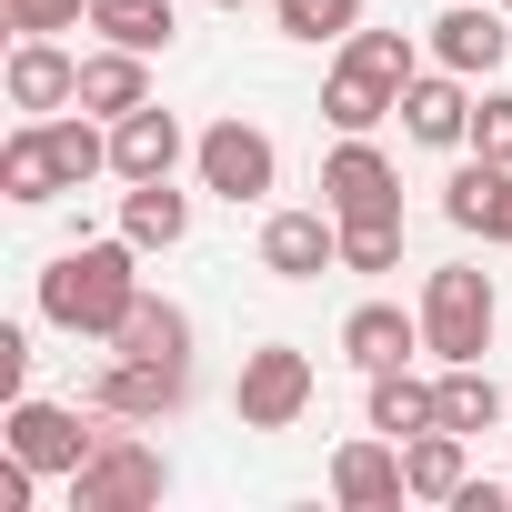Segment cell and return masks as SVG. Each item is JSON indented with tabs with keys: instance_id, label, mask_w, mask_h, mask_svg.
<instances>
[{
	"instance_id": "cell-17",
	"label": "cell",
	"mask_w": 512,
	"mask_h": 512,
	"mask_svg": "<svg viewBox=\"0 0 512 512\" xmlns=\"http://www.w3.org/2000/svg\"><path fill=\"white\" fill-rule=\"evenodd\" d=\"M141 101H151V51H121V41L81 51V111L121 121V111H141Z\"/></svg>"
},
{
	"instance_id": "cell-31",
	"label": "cell",
	"mask_w": 512,
	"mask_h": 512,
	"mask_svg": "<svg viewBox=\"0 0 512 512\" xmlns=\"http://www.w3.org/2000/svg\"><path fill=\"white\" fill-rule=\"evenodd\" d=\"M21 392H31V332L0 322V402H21Z\"/></svg>"
},
{
	"instance_id": "cell-18",
	"label": "cell",
	"mask_w": 512,
	"mask_h": 512,
	"mask_svg": "<svg viewBox=\"0 0 512 512\" xmlns=\"http://www.w3.org/2000/svg\"><path fill=\"white\" fill-rule=\"evenodd\" d=\"M0 191H11L21 211H41V201L71 191V181H61V151H51V121H21L11 141H0Z\"/></svg>"
},
{
	"instance_id": "cell-24",
	"label": "cell",
	"mask_w": 512,
	"mask_h": 512,
	"mask_svg": "<svg viewBox=\"0 0 512 512\" xmlns=\"http://www.w3.org/2000/svg\"><path fill=\"white\" fill-rule=\"evenodd\" d=\"M342 71H362V81H382V91L402 101L412 71H422V51H412V31H372V21H362V31L342 41Z\"/></svg>"
},
{
	"instance_id": "cell-2",
	"label": "cell",
	"mask_w": 512,
	"mask_h": 512,
	"mask_svg": "<svg viewBox=\"0 0 512 512\" xmlns=\"http://www.w3.org/2000/svg\"><path fill=\"white\" fill-rule=\"evenodd\" d=\"M492 322H502L492 272L452 262V272L422 282V352H432V362H482V352H492Z\"/></svg>"
},
{
	"instance_id": "cell-11",
	"label": "cell",
	"mask_w": 512,
	"mask_h": 512,
	"mask_svg": "<svg viewBox=\"0 0 512 512\" xmlns=\"http://www.w3.org/2000/svg\"><path fill=\"white\" fill-rule=\"evenodd\" d=\"M181 161H191V131H181L161 101H141V111L111 121V181H171Z\"/></svg>"
},
{
	"instance_id": "cell-5",
	"label": "cell",
	"mask_w": 512,
	"mask_h": 512,
	"mask_svg": "<svg viewBox=\"0 0 512 512\" xmlns=\"http://www.w3.org/2000/svg\"><path fill=\"white\" fill-rule=\"evenodd\" d=\"M312 392H322L312 352H302V342H262V352H241L231 412H241V432H292V422L312 412Z\"/></svg>"
},
{
	"instance_id": "cell-16",
	"label": "cell",
	"mask_w": 512,
	"mask_h": 512,
	"mask_svg": "<svg viewBox=\"0 0 512 512\" xmlns=\"http://www.w3.org/2000/svg\"><path fill=\"white\" fill-rule=\"evenodd\" d=\"M422 352V312H402V302H362L352 322H342V362L372 382V372H392V362H412Z\"/></svg>"
},
{
	"instance_id": "cell-27",
	"label": "cell",
	"mask_w": 512,
	"mask_h": 512,
	"mask_svg": "<svg viewBox=\"0 0 512 512\" xmlns=\"http://www.w3.org/2000/svg\"><path fill=\"white\" fill-rule=\"evenodd\" d=\"M272 31L282 41H312V51H342L362 31V0H272Z\"/></svg>"
},
{
	"instance_id": "cell-4",
	"label": "cell",
	"mask_w": 512,
	"mask_h": 512,
	"mask_svg": "<svg viewBox=\"0 0 512 512\" xmlns=\"http://www.w3.org/2000/svg\"><path fill=\"white\" fill-rule=\"evenodd\" d=\"M191 171H201V191H211V201H231V211L282 191V151H272V131H262V121H241V111H231V121H211V131L191 141Z\"/></svg>"
},
{
	"instance_id": "cell-21",
	"label": "cell",
	"mask_w": 512,
	"mask_h": 512,
	"mask_svg": "<svg viewBox=\"0 0 512 512\" xmlns=\"http://www.w3.org/2000/svg\"><path fill=\"white\" fill-rule=\"evenodd\" d=\"M121 231H131L141 251H181V241H191V191H171V181H131V191H121Z\"/></svg>"
},
{
	"instance_id": "cell-33",
	"label": "cell",
	"mask_w": 512,
	"mask_h": 512,
	"mask_svg": "<svg viewBox=\"0 0 512 512\" xmlns=\"http://www.w3.org/2000/svg\"><path fill=\"white\" fill-rule=\"evenodd\" d=\"M502 11H512V0H502Z\"/></svg>"
},
{
	"instance_id": "cell-6",
	"label": "cell",
	"mask_w": 512,
	"mask_h": 512,
	"mask_svg": "<svg viewBox=\"0 0 512 512\" xmlns=\"http://www.w3.org/2000/svg\"><path fill=\"white\" fill-rule=\"evenodd\" d=\"M171 492V462L151 452V442H131V432H111L81 472H71V512H151Z\"/></svg>"
},
{
	"instance_id": "cell-28",
	"label": "cell",
	"mask_w": 512,
	"mask_h": 512,
	"mask_svg": "<svg viewBox=\"0 0 512 512\" xmlns=\"http://www.w3.org/2000/svg\"><path fill=\"white\" fill-rule=\"evenodd\" d=\"M342 272H362V282L402 272V211H372V221H342Z\"/></svg>"
},
{
	"instance_id": "cell-23",
	"label": "cell",
	"mask_w": 512,
	"mask_h": 512,
	"mask_svg": "<svg viewBox=\"0 0 512 512\" xmlns=\"http://www.w3.org/2000/svg\"><path fill=\"white\" fill-rule=\"evenodd\" d=\"M91 31L121 41V51H171L181 41V11H171V0H91Z\"/></svg>"
},
{
	"instance_id": "cell-15",
	"label": "cell",
	"mask_w": 512,
	"mask_h": 512,
	"mask_svg": "<svg viewBox=\"0 0 512 512\" xmlns=\"http://www.w3.org/2000/svg\"><path fill=\"white\" fill-rule=\"evenodd\" d=\"M442 221L452 231H472V241H512V161H462L452 181H442Z\"/></svg>"
},
{
	"instance_id": "cell-19",
	"label": "cell",
	"mask_w": 512,
	"mask_h": 512,
	"mask_svg": "<svg viewBox=\"0 0 512 512\" xmlns=\"http://www.w3.org/2000/svg\"><path fill=\"white\" fill-rule=\"evenodd\" d=\"M402 472H412V502H462V482H472V432H412L402 442Z\"/></svg>"
},
{
	"instance_id": "cell-10",
	"label": "cell",
	"mask_w": 512,
	"mask_h": 512,
	"mask_svg": "<svg viewBox=\"0 0 512 512\" xmlns=\"http://www.w3.org/2000/svg\"><path fill=\"white\" fill-rule=\"evenodd\" d=\"M262 272H272V282H322V272H342V221H332V211H272V221H262Z\"/></svg>"
},
{
	"instance_id": "cell-13",
	"label": "cell",
	"mask_w": 512,
	"mask_h": 512,
	"mask_svg": "<svg viewBox=\"0 0 512 512\" xmlns=\"http://www.w3.org/2000/svg\"><path fill=\"white\" fill-rule=\"evenodd\" d=\"M0 91H11L21 121H51V111L81 101V61H71L61 41H11V71H0Z\"/></svg>"
},
{
	"instance_id": "cell-29",
	"label": "cell",
	"mask_w": 512,
	"mask_h": 512,
	"mask_svg": "<svg viewBox=\"0 0 512 512\" xmlns=\"http://www.w3.org/2000/svg\"><path fill=\"white\" fill-rule=\"evenodd\" d=\"M0 21H11V41H61L91 21V0H0Z\"/></svg>"
},
{
	"instance_id": "cell-20",
	"label": "cell",
	"mask_w": 512,
	"mask_h": 512,
	"mask_svg": "<svg viewBox=\"0 0 512 512\" xmlns=\"http://www.w3.org/2000/svg\"><path fill=\"white\" fill-rule=\"evenodd\" d=\"M442 422V382H422L412 362H392V372H372V432H392V442H412V432H432Z\"/></svg>"
},
{
	"instance_id": "cell-30",
	"label": "cell",
	"mask_w": 512,
	"mask_h": 512,
	"mask_svg": "<svg viewBox=\"0 0 512 512\" xmlns=\"http://www.w3.org/2000/svg\"><path fill=\"white\" fill-rule=\"evenodd\" d=\"M472 151L482 161H512V91H482L472 101Z\"/></svg>"
},
{
	"instance_id": "cell-7",
	"label": "cell",
	"mask_w": 512,
	"mask_h": 512,
	"mask_svg": "<svg viewBox=\"0 0 512 512\" xmlns=\"http://www.w3.org/2000/svg\"><path fill=\"white\" fill-rule=\"evenodd\" d=\"M91 402H101L111 422H171V412L191 402V362H141V352H111V362H101V382H91Z\"/></svg>"
},
{
	"instance_id": "cell-26",
	"label": "cell",
	"mask_w": 512,
	"mask_h": 512,
	"mask_svg": "<svg viewBox=\"0 0 512 512\" xmlns=\"http://www.w3.org/2000/svg\"><path fill=\"white\" fill-rule=\"evenodd\" d=\"M502 422V382L482 362H442V432H492Z\"/></svg>"
},
{
	"instance_id": "cell-22",
	"label": "cell",
	"mask_w": 512,
	"mask_h": 512,
	"mask_svg": "<svg viewBox=\"0 0 512 512\" xmlns=\"http://www.w3.org/2000/svg\"><path fill=\"white\" fill-rule=\"evenodd\" d=\"M111 352H141V362H191V312H181V302H161V292H141V302H131V322L111 332Z\"/></svg>"
},
{
	"instance_id": "cell-25",
	"label": "cell",
	"mask_w": 512,
	"mask_h": 512,
	"mask_svg": "<svg viewBox=\"0 0 512 512\" xmlns=\"http://www.w3.org/2000/svg\"><path fill=\"white\" fill-rule=\"evenodd\" d=\"M392 111H402V101H392L382 81H362V71H342V61L322 71V121H332V131H382Z\"/></svg>"
},
{
	"instance_id": "cell-32",
	"label": "cell",
	"mask_w": 512,
	"mask_h": 512,
	"mask_svg": "<svg viewBox=\"0 0 512 512\" xmlns=\"http://www.w3.org/2000/svg\"><path fill=\"white\" fill-rule=\"evenodd\" d=\"M211 11H251V0H211Z\"/></svg>"
},
{
	"instance_id": "cell-3",
	"label": "cell",
	"mask_w": 512,
	"mask_h": 512,
	"mask_svg": "<svg viewBox=\"0 0 512 512\" xmlns=\"http://www.w3.org/2000/svg\"><path fill=\"white\" fill-rule=\"evenodd\" d=\"M0 442H11L31 472L71 482V472L111 442V412H101V402H91V412H71V402H31V392H21V402H11V422H0Z\"/></svg>"
},
{
	"instance_id": "cell-12",
	"label": "cell",
	"mask_w": 512,
	"mask_h": 512,
	"mask_svg": "<svg viewBox=\"0 0 512 512\" xmlns=\"http://www.w3.org/2000/svg\"><path fill=\"white\" fill-rule=\"evenodd\" d=\"M502 51H512V11H502V0H492V11H482V0H462V11L432 21V61L462 71V81H492Z\"/></svg>"
},
{
	"instance_id": "cell-8",
	"label": "cell",
	"mask_w": 512,
	"mask_h": 512,
	"mask_svg": "<svg viewBox=\"0 0 512 512\" xmlns=\"http://www.w3.org/2000/svg\"><path fill=\"white\" fill-rule=\"evenodd\" d=\"M322 211H332V221H372V211H402V171L372 151V131H342V151L322 161Z\"/></svg>"
},
{
	"instance_id": "cell-14",
	"label": "cell",
	"mask_w": 512,
	"mask_h": 512,
	"mask_svg": "<svg viewBox=\"0 0 512 512\" xmlns=\"http://www.w3.org/2000/svg\"><path fill=\"white\" fill-rule=\"evenodd\" d=\"M402 131L422 141V151H462L472 141V81L462 71H412V91H402Z\"/></svg>"
},
{
	"instance_id": "cell-9",
	"label": "cell",
	"mask_w": 512,
	"mask_h": 512,
	"mask_svg": "<svg viewBox=\"0 0 512 512\" xmlns=\"http://www.w3.org/2000/svg\"><path fill=\"white\" fill-rule=\"evenodd\" d=\"M332 502H342V512H392V502H412L402 442H392V432H362V442H342V452H332Z\"/></svg>"
},
{
	"instance_id": "cell-1",
	"label": "cell",
	"mask_w": 512,
	"mask_h": 512,
	"mask_svg": "<svg viewBox=\"0 0 512 512\" xmlns=\"http://www.w3.org/2000/svg\"><path fill=\"white\" fill-rule=\"evenodd\" d=\"M141 302V241H71L61 262L41 272V322L71 332V342H111Z\"/></svg>"
}]
</instances>
